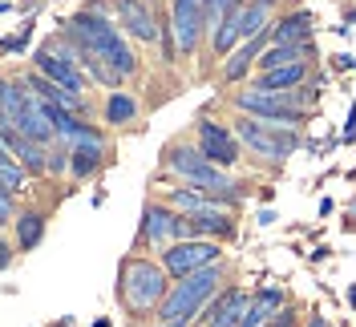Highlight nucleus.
Wrapping results in <instances>:
<instances>
[{"label": "nucleus", "mask_w": 356, "mask_h": 327, "mask_svg": "<svg viewBox=\"0 0 356 327\" xmlns=\"http://www.w3.org/2000/svg\"><path fill=\"white\" fill-rule=\"evenodd\" d=\"M21 186H24L21 158H8V150H4V158H0V190H21Z\"/></svg>", "instance_id": "b1692460"}, {"label": "nucleus", "mask_w": 356, "mask_h": 327, "mask_svg": "<svg viewBox=\"0 0 356 327\" xmlns=\"http://www.w3.org/2000/svg\"><path fill=\"white\" fill-rule=\"evenodd\" d=\"M24 44H29V28H24V33H17V37H4V44H0V49H4L8 57H17Z\"/></svg>", "instance_id": "393cba45"}, {"label": "nucleus", "mask_w": 356, "mask_h": 327, "mask_svg": "<svg viewBox=\"0 0 356 327\" xmlns=\"http://www.w3.org/2000/svg\"><path fill=\"white\" fill-rule=\"evenodd\" d=\"M33 65L41 69L44 77H53L61 89H73V93L86 89V77H81V69L73 65V57L57 53V49H37V53H33Z\"/></svg>", "instance_id": "f8f14e48"}, {"label": "nucleus", "mask_w": 356, "mask_h": 327, "mask_svg": "<svg viewBox=\"0 0 356 327\" xmlns=\"http://www.w3.org/2000/svg\"><path fill=\"white\" fill-rule=\"evenodd\" d=\"M267 4H275V0H267Z\"/></svg>", "instance_id": "72a5a7b5"}, {"label": "nucleus", "mask_w": 356, "mask_h": 327, "mask_svg": "<svg viewBox=\"0 0 356 327\" xmlns=\"http://www.w3.org/2000/svg\"><path fill=\"white\" fill-rule=\"evenodd\" d=\"M134 117H138V101L126 97V93H110V101H106V121H110V126H130Z\"/></svg>", "instance_id": "4be33fe9"}, {"label": "nucleus", "mask_w": 356, "mask_h": 327, "mask_svg": "<svg viewBox=\"0 0 356 327\" xmlns=\"http://www.w3.org/2000/svg\"><path fill=\"white\" fill-rule=\"evenodd\" d=\"M113 8H118V21H122V28L130 33L134 41L150 44L162 37V28H158L154 12H150V4L146 0H113Z\"/></svg>", "instance_id": "9b49d317"}, {"label": "nucleus", "mask_w": 356, "mask_h": 327, "mask_svg": "<svg viewBox=\"0 0 356 327\" xmlns=\"http://www.w3.org/2000/svg\"><path fill=\"white\" fill-rule=\"evenodd\" d=\"M65 166V150H53L49 153V170H61Z\"/></svg>", "instance_id": "bb28decb"}, {"label": "nucleus", "mask_w": 356, "mask_h": 327, "mask_svg": "<svg viewBox=\"0 0 356 327\" xmlns=\"http://www.w3.org/2000/svg\"><path fill=\"white\" fill-rule=\"evenodd\" d=\"M138 239L146 242V246H154V251H166L178 239H195V230H191V218L175 215L170 202L166 206L162 202H150L146 215H142V226H138Z\"/></svg>", "instance_id": "0eeeda50"}, {"label": "nucleus", "mask_w": 356, "mask_h": 327, "mask_svg": "<svg viewBox=\"0 0 356 327\" xmlns=\"http://www.w3.org/2000/svg\"><path fill=\"white\" fill-rule=\"evenodd\" d=\"M4 126H17L24 137H33V142H41V146L61 133L57 126H53V117L44 113V101L37 97V93H29V101H24V109L17 113V121H4Z\"/></svg>", "instance_id": "ddd939ff"}, {"label": "nucleus", "mask_w": 356, "mask_h": 327, "mask_svg": "<svg viewBox=\"0 0 356 327\" xmlns=\"http://www.w3.org/2000/svg\"><path fill=\"white\" fill-rule=\"evenodd\" d=\"M170 28H175L178 53H195L202 41V28H207V0H175Z\"/></svg>", "instance_id": "1a4fd4ad"}, {"label": "nucleus", "mask_w": 356, "mask_h": 327, "mask_svg": "<svg viewBox=\"0 0 356 327\" xmlns=\"http://www.w3.org/2000/svg\"><path fill=\"white\" fill-rule=\"evenodd\" d=\"M41 235H44V218L37 210H21L17 215V246L33 251V246H41Z\"/></svg>", "instance_id": "412c9836"}, {"label": "nucleus", "mask_w": 356, "mask_h": 327, "mask_svg": "<svg viewBox=\"0 0 356 327\" xmlns=\"http://www.w3.org/2000/svg\"><path fill=\"white\" fill-rule=\"evenodd\" d=\"M219 259H222V246H215L211 239H178L162 251V267L170 271V279H186L191 271Z\"/></svg>", "instance_id": "6e6552de"}, {"label": "nucleus", "mask_w": 356, "mask_h": 327, "mask_svg": "<svg viewBox=\"0 0 356 327\" xmlns=\"http://www.w3.org/2000/svg\"><path fill=\"white\" fill-rule=\"evenodd\" d=\"M308 81V61H291V65H280V69H264L255 77L259 89H296Z\"/></svg>", "instance_id": "f3484780"}, {"label": "nucleus", "mask_w": 356, "mask_h": 327, "mask_svg": "<svg viewBox=\"0 0 356 327\" xmlns=\"http://www.w3.org/2000/svg\"><path fill=\"white\" fill-rule=\"evenodd\" d=\"M166 283H170V271L162 267V259H126L118 275V295L134 315H154L158 303L170 295Z\"/></svg>", "instance_id": "7ed1b4c3"}, {"label": "nucleus", "mask_w": 356, "mask_h": 327, "mask_svg": "<svg viewBox=\"0 0 356 327\" xmlns=\"http://www.w3.org/2000/svg\"><path fill=\"white\" fill-rule=\"evenodd\" d=\"M195 133H199V146L202 153L215 162V166H235L239 162V133H231V130H222L219 121H211V117H199L195 121Z\"/></svg>", "instance_id": "9d476101"}, {"label": "nucleus", "mask_w": 356, "mask_h": 327, "mask_svg": "<svg viewBox=\"0 0 356 327\" xmlns=\"http://www.w3.org/2000/svg\"><path fill=\"white\" fill-rule=\"evenodd\" d=\"M8 262H13V251H8V242H0V271H8Z\"/></svg>", "instance_id": "cd10ccee"}, {"label": "nucleus", "mask_w": 356, "mask_h": 327, "mask_svg": "<svg viewBox=\"0 0 356 327\" xmlns=\"http://www.w3.org/2000/svg\"><path fill=\"white\" fill-rule=\"evenodd\" d=\"M154 327H191V324H175V319H158Z\"/></svg>", "instance_id": "7c9ffc66"}, {"label": "nucleus", "mask_w": 356, "mask_h": 327, "mask_svg": "<svg viewBox=\"0 0 356 327\" xmlns=\"http://www.w3.org/2000/svg\"><path fill=\"white\" fill-rule=\"evenodd\" d=\"M222 279H227V262H207L199 271H191L186 279H175L170 295L158 303L154 319H175V324H195L207 303L222 291Z\"/></svg>", "instance_id": "f03ea898"}, {"label": "nucleus", "mask_w": 356, "mask_h": 327, "mask_svg": "<svg viewBox=\"0 0 356 327\" xmlns=\"http://www.w3.org/2000/svg\"><path fill=\"white\" fill-rule=\"evenodd\" d=\"M356 133V106H353V113H348V126H344V137H353Z\"/></svg>", "instance_id": "c85d7f7f"}, {"label": "nucleus", "mask_w": 356, "mask_h": 327, "mask_svg": "<svg viewBox=\"0 0 356 327\" xmlns=\"http://www.w3.org/2000/svg\"><path fill=\"white\" fill-rule=\"evenodd\" d=\"M312 37V12H288L271 28V41H308Z\"/></svg>", "instance_id": "6ab92c4d"}, {"label": "nucleus", "mask_w": 356, "mask_h": 327, "mask_svg": "<svg viewBox=\"0 0 356 327\" xmlns=\"http://www.w3.org/2000/svg\"><path fill=\"white\" fill-rule=\"evenodd\" d=\"M235 106L251 113V117H264V121H280V126H296L304 117V97L296 89H239L235 93Z\"/></svg>", "instance_id": "39448f33"}, {"label": "nucleus", "mask_w": 356, "mask_h": 327, "mask_svg": "<svg viewBox=\"0 0 356 327\" xmlns=\"http://www.w3.org/2000/svg\"><path fill=\"white\" fill-rule=\"evenodd\" d=\"M8 215H17V206H13V190H0V218L8 222Z\"/></svg>", "instance_id": "a878e982"}, {"label": "nucleus", "mask_w": 356, "mask_h": 327, "mask_svg": "<svg viewBox=\"0 0 356 327\" xmlns=\"http://www.w3.org/2000/svg\"><path fill=\"white\" fill-rule=\"evenodd\" d=\"M264 28H271V17H267V0H247L243 4V37H259Z\"/></svg>", "instance_id": "5701e85b"}, {"label": "nucleus", "mask_w": 356, "mask_h": 327, "mask_svg": "<svg viewBox=\"0 0 356 327\" xmlns=\"http://www.w3.org/2000/svg\"><path fill=\"white\" fill-rule=\"evenodd\" d=\"M304 327H328V319H324V315H312V319H308Z\"/></svg>", "instance_id": "c756f323"}, {"label": "nucleus", "mask_w": 356, "mask_h": 327, "mask_svg": "<svg viewBox=\"0 0 356 327\" xmlns=\"http://www.w3.org/2000/svg\"><path fill=\"white\" fill-rule=\"evenodd\" d=\"M166 166L175 170L186 186H199V190H219V194H227V190H239V186H231V178L222 174V166H215L207 153H202V146H170L166 150Z\"/></svg>", "instance_id": "423d86ee"}, {"label": "nucleus", "mask_w": 356, "mask_h": 327, "mask_svg": "<svg viewBox=\"0 0 356 327\" xmlns=\"http://www.w3.org/2000/svg\"><path fill=\"white\" fill-rule=\"evenodd\" d=\"M239 41H247L243 37V4L231 8V12L222 17V24L215 28V57H231V49Z\"/></svg>", "instance_id": "a211bd4d"}, {"label": "nucleus", "mask_w": 356, "mask_h": 327, "mask_svg": "<svg viewBox=\"0 0 356 327\" xmlns=\"http://www.w3.org/2000/svg\"><path fill=\"white\" fill-rule=\"evenodd\" d=\"M235 133L247 150H255L271 166H284L291 150L300 146L296 130H280V121H264V117H235Z\"/></svg>", "instance_id": "20e7f679"}, {"label": "nucleus", "mask_w": 356, "mask_h": 327, "mask_svg": "<svg viewBox=\"0 0 356 327\" xmlns=\"http://www.w3.org/2000/svg\"><path fill=\"white\" fill-rule=\"evenodd\" d=\"M271 28H275V24H271ZM271 28H264V33H259V37H251V41H247L239 53H231V57H227V65H222V77H227L231 85H235V81H243L247 69L259 61V49L271 41Z\"/></svg>", "instance_id": "dca6fc26"}, {"label": "nucleus", "mask_w": 356, "mask_h": 327, "mask_svg": "<svg viewBox=\"0 0 356 327\" xmlns=\"http://www.w3.org/2000/svg\"><path fill=\"white\" fill-rule=\"evenodd\" d=\"M312 57H316L312 41H271V49L259 53V69H280L291 61H312Z\"/></svg>", "instance_id": "2eb2a0df"}, {"label": "nucleus", "mask_w": 356, "mask_h": 327, "mask_svg": "<svg viewBox=\"0 0 356 327\" xmlns=\"http://www.w3.org/2000/svg\"><path fill=\"white\" fill-rule=\"evenodd\" d=\"M348 303H353V307H356V287H348Z\"/></svg>", "instance_id": "2f4dec72"}, {"label": "nucleus", "mask_w": 356, "mask_h": 327, "mask_svg": "<svg viewBox=\"0 0 356 327\" xmlns=\"http://www.w3.org/2000/svg\"><path fill=\"white\" fill-rule=\"evenodd\" d=\"M0 142H4V150H13V158H21L29 174H44V170H49V158H44V150H37L41 142L24 137V133L17 130V126H4V133H0Z\"/></svg>", "instance_id": "4468645a"}, {"label": "nucleus", "mask_w": 356, "mask_h": 327, "mask_svg": "<svg viewBox=\"0 0 356 327\" xmlns=\"http://www.w3.org/2000/svg\"><path fill=\"white\" fill-rule=\"evenodd\" d=\"M65 33L77 41L81 57L106 61V65L122 69L126 77H130V73H138V57L130 53L126 37L113 28V21H106V17H102V8H86V12H77V17L65 24Z\"/></svg>", "instance_id": "f257e3e1"}, {"label": "nucleus", "mask_w": 356, "mask_h": 327, "mask_svg": "<svg viewBox=\"0 0 356 327\" xmlns=\"http://www.w3.org/2000/svg\"><path fill=\"white\" fill-rule=\"evenodd\" d=\"M97 166H102V146H73L69 150V174H73V182L89 178Z\"/></svg>", "instance_id": "aec40b11"}, {"label": "nucleus", "mask_w": 356, "mask_h": 327, "mask_svg": "<svg viewBox=\"0 0 356 327\" xmlns=\"http://www.w3.org/2000/svg\"><path fill=\"white\" fill-rule=\"evenodd\" d=\"M93 327H110V319H93Z\"/></svg>", "instance_id": "473e14b6"}]
</instances>
